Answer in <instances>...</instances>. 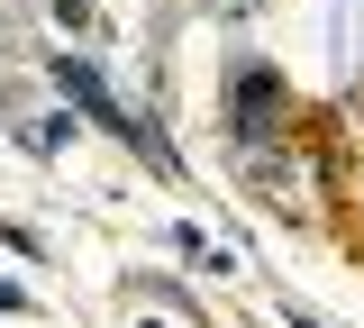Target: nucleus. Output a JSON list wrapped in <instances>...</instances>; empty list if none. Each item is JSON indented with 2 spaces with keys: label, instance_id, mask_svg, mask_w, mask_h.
Masks as SVG:
<instances>
[{
  "label": "nucleus",
  "instance_id": "f257e3e1",
  "mask_svg": "<svg viewBox=\"0 0 364 328\" xmlns=\"http://www.w3.org/2000/svg\"><path fill=\"white\" fill-rule=\"evenodd\" d=\"M282 119H291V83L273 64H237V83H228V137L246 146V155H264L282 137Z\"/></svg>",
  "mask_w": 364,
  "mask_h": 328
},
{
  "label": "nucleus",
  "instance_id": "f03ea898",
  "mask_svg": "<svg viewBox=\"0 0 364 328\" xmlns=\"http://www.w3.org/2000/svg\"><path fill=\"white\" fill-rule=\"evenodd\" d=\"M55 92L73 100V110H91V119H100V128H109V137H128V146H146V155H155V164H164V137H155V128H136L128 110H119V100H109V83H100V64H82V55H64V64H55Z\"/></svg>",
  "mask_w": 364,
  "mask_h": 328
}]
</instances>
